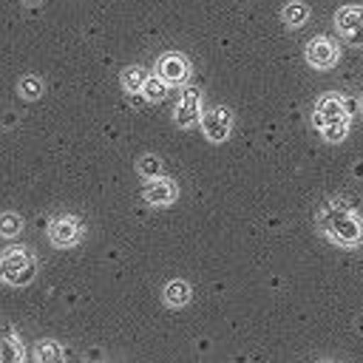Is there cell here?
<instances>
[{"instance_id":"3","label":"cell","mask_w":363,"mask_h":363,"mask_svg":"<svg viewBox=\"0 0 363 363\" xmlns=\"http://www.w3.org/2000/svg\"><path fill=\"white\" fill-rule=\"evenodd\" d=\"M201 128H204V136L210 142H224L230 136V128H233V113L227 108H210L201 116Z\"/></svg>"},{"instance_id":"15","label":"cell","mask_w":363,"mask_h":363,"mask_svg":"<svg viewBox=\"0 0 363 363\" xmlns=\"http://www.w3.org/2000/svg\"><path fill=\"white\" fill-rule=\"evenodd\" d=\"M142 94H145L147 102H159V99H164V96H167V79H164V77H153V79L147 77Z\"/></svg>"},{"instance_id":"18","label":"cell","mask_w":363,"mask_h":363,"mask_svg":"<svg viewBox=\"0 0 363 363\" xmlns=\"http://www.w3.org/2000/svg\"><path fill=\"white\" fill-rule=\"evenodd\" d=\"M20 230H23V218L14 216V213H3V218H0V233H3V235H17Z\"/></svg>"},{"instance_id":"11","label":"cell","mask_w":363,"mask_h":363,"mask_svg":"<svg viewBox=\"0 0 363 363\" xmlns=\"http://www.w3.org/2000/svg\"><path fill=\"white\" fill-rule=\"evenodd\" d=\"M281 17H284V23H286L289 28H298V26H303V23H306V17H309V6H306V3H301V0H292V3H286V6H284Z\"/></svg>"},{"instance_id":"8","label":"cell","mask_w":363,"mask_h":363,"mask_svg":"<svg viewBox=\"0 0 363 363\" xmlns=\"http://www.w3.org/2000/svg\"><path fill=\"white\" fill-rule=\"evenodd\" d=\"M48 238H51L54 247H71V244H77V238H79V221L71 218V216L54 218L51 227H48Z\"/></svg>"},{"instance_id":"17","label":"cell","mask_w":363,"mask_h":363,"mask_svg":"<svg viewBox=\"0 0 363 363\" xmlns=\"http://www.w3.org/2000/svg\"><path fill=\"white\" fill-rule=\"evenodd\" d=\"M139 173L142 176H147V179H153V176H162V162L153 156V153H145L142 159H139Z\"/></svg>"},{"instance_id":"12","label":"cell","mask_w":363,"mask_h":363,"mask_svg":"<svg viewBox=\"0 0 363 363\" xmlns=\"http://www.w3.org/2000/svg\"><path fill=\"white\" fill-rule=\"evenodd\" d=\"M190 301V286L187 281H170L164 286V303L167 306H184Z\"/></svg>"},{"instance_id":"6","label":"cell","mask_w":363,"mask_h":363,"mask_svg":"<svg viewBox=\"0 0 363 363\" xmlns=\"http://www.w3.org/2000/svg\"><path fill=\"white\" fill-rule=\"evenodd\" d=\"M340 116H346V99L340 94H323L318 99L312 122H315V128H323L329 119H340Z\"/></svg>"},{"instance_id":"1","label":"cell","mask_w":363,"mask_h":363,"mask_svg":"<svg viewBox=\"0 0 363 363\" xmlns=\"http://www.w3.org/2000/svg\"><path fill=\"white\" fill-rule=\"evenodd\" d=\"M0 269H3V281L11 284V286H23L34 278V258L28 250L23 247H11L3 252V261H0Z\"/></svg>"},{"instance_id":"21","label":"cell","mask_w":363,"mask_h":363,"mask_svg":"<svg viewBox=\"0 0 363 363\" xmlns=\"http://www.w3.org/2000/svg\"><path fill=\"white\" fill-rule=\"evenodd\" d=\"M23 3H26V6H37L40 0H23Z\"/></svg>"},{"instance_id":"7","label":"cell","mask_w":363,"mask_h":363,"mask_svg":"<svg viewBox=\"0 0 363 363\" xmlns=\"http://www.w3.org/2000/svg\"><path fill=\"white\" fill-rule=\"evenodd\" d=\"M176 182L173 179H164V176H153V179H147V184H145V199L150 201V204H156V207H164V204H173L176 201Z\"/></svg>"},{"instance_id":"5","label":"cell","mask_w":363,"mask_h":363,"mask_svg":"<svg viewBox=\"0 0 363 363\" xmlns=\"http://www.w3.org/2000/svg\"><path fill=\"white\" fill-rule=\"evenodd\" d=\"M306 60H309V65H315V68H329V65H335V60H337V45H335L329 37H315V40H309V45H306Z\"/></svg>"},{"instance_id":"2","label":"cell","mask_w":363,"mask_h":363,"mask_svg":"<svg viewBox=\"0 0 363 363\" xmlns=\"http://www.w3.org/2000/svg\"><path fill=\"white\" fill-rule=\"evenodd\" d=\"M326 233L346 247H354L363 241V224L352 213H335L332 218H326Z\"/></svg>"},{"instance_id":"14","label":"cell","mask_w":363,"mask_h":363,"mask_svg":"<svg viewBox=\"0 0 363 363\" xmlns=\"http://www.w3.org/2000/svg\"><path fill=\"white\" fill-rule=\"evenodd\" d=\"M145 82H147V74H145L142 65H128V68L122 71V85H125L128 91H142Z\"/></svg>"},{"instance_id":"19","label":"cell","mask_w":363,"mask_h":363,"mask_svg":"<svg viewBox=\"0 0 363 363\" xmlns=\"http://www.w3.org/2000/svg\"><path fill=\"white\" fill-rule=\"evenodd\" d=\"M40 91H43V85H40L37 77H23V79H20V94H23L26 99H37Z\"/></svg>"},{"instance_id":"16","label":"cell","mask_w":363,"mask_h":363,"mask_svg":"<svg viewBox=\"0 0 363 363\" xmlns=\"http://www.w3.org/2000/svg\"><path fill=\"white\" fill-rule=\"evenodd\" d=\"M346 130H349V119H346V116H340V119H329V122L320 128V133H323L326 142H340V139L346 136Z\"/></svg>"},{"instance_id":"20","label":"cell","mask_w":363,"mask_h":363,"mask_svg":"<svg viewBox=\"0 0 363 363\" xmlns=\"http://www.w3.org/2000/svg\"><path fill=\"white\" fill-rule=\"evenodd\" d=\"M34 357H37V360H57V357H60V352H57V346H54L51 340H43V343L37 346Z\"/></svg>"},{"instance_id":"13","label":"cell","mask_w":363,"mask_h":363,"mask_svg":"<svg viewBox=\"0 0 363 363\" xmlns=\"http://www.w3.org/2000/svg\"><path fill=\"white\" fill-rule=\"evenodd\" d=\"M0 357L6 360V363H14V360H23L26 357V352H23V346L14 340V335H11V329H6L3 332V343H0Z\"/></svg>"},{"instance_id":"10","label":"cell","mask_w":363,"mask_h":363,"mask_svg":"<svg viewBox=\"0 0 363 363\" xmlns=\"http://www.w3.org/2000/svg\"><path fill=\"white\" fill-rule=\"evenodd\" d=\"M187 74H190V65H187L184 57H179V54H164V57L159 60V77H164L167 82H184Z\"/></svg>"},{"instance_id":"9","label":"cell","mask_w":363,"mask_h":363,"mask_svg":"<svg viewBox=\"0 0 363 363\" xmlns=\"http://www.w3.org/2000/svg\"><path fill=\"white\" fill-rule=\"evenodd\" d=\"M201 116V102H199V91L196 88H187L176 105V125L182 128H190L196 119Z\"/></svg>"},{"instance_id":"4","label":"cell","mask_w":363,"mask_h":363,"mask_svg":"<svg viewBox=\"0 0 363 363\" xmlns=\"http://www.w3.org/2000/svg\"><path fill=\"white\" fill-rule=\"evenodd\" d=\"M335 23H337V31L349 43H354V45L363 43V9L360 6H343L335 14Z\"/></svg>"}]
</instances>
